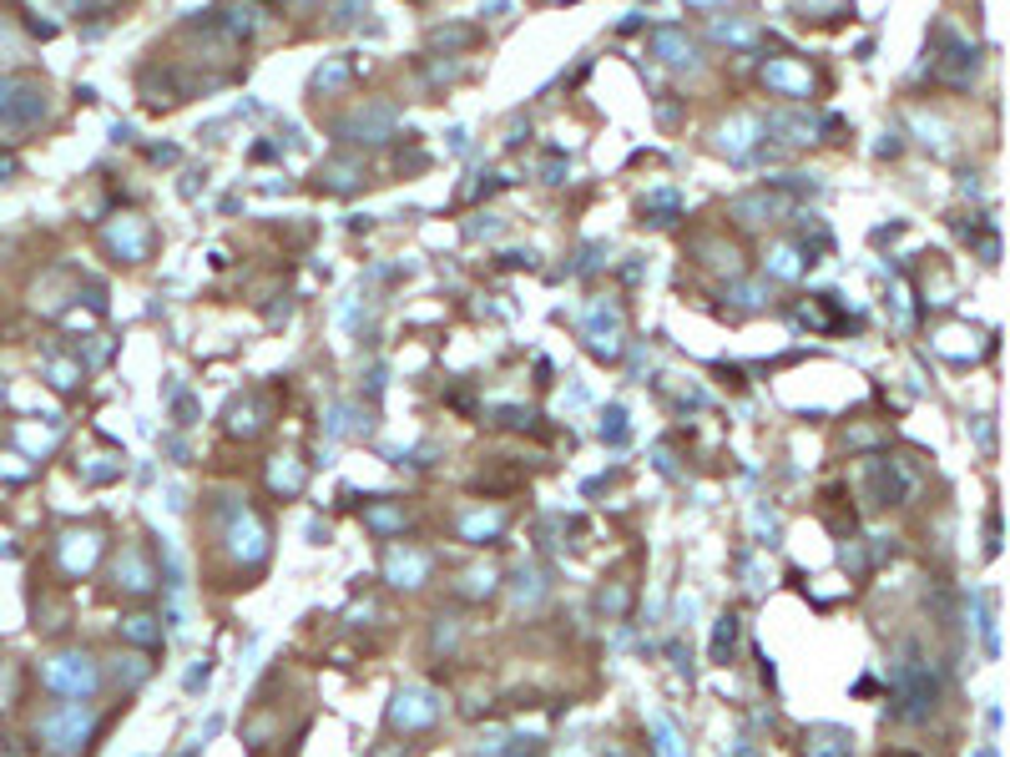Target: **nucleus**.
<instances>
[{"label":"nucleus","mask_w":1010,"mask_h":757,"mask_svg":"<svg viewBox=\"0 0 1010 757\" xmlns=\"http://www.w3.org/2000/svg\"><path fill=\"white\" fill-rule=\"evenodd\" d=\"M208 510H212V531H218L223 550L233 556V566L258 571V566L268 561V540H274L268 521H263L253 505H243V496H212Z\"/></svg>","instance_id":"nucleus-1"},{"label":"nucleus","mask_w":1010,"mask_h":757,"mask_svg":"<svg viewBox=\"0 0 1010 757\" xmlns=\"http://www.w3.org/2000/svg\"><path fill=\"white\" fill-rule=\"evenodd\" d=\"M940 707V672L925 662L915 641L899 647V662H894V702H890V718L899 722H925Z\"/></svg>","instance_id":"nucleus-2"},{"label":"nucleus","mask_w":1010,"mask_h":757,"mask_svg":"<svg viewBox=\"0 0 1010 757\" xmlns=\"http://www.w3.org/2000/svg\"><path fill=\"white\" fill-rule=\"evenodd\" d=\"M51 117V92H46V81L36 77H0V147H15L26 142L31 131L46 127Z\"/></svg>","instance_id":"nucleus-3"},{"label":"nucleus","mask_w":1010,"mask_h":757,"mask_svg":"<svg viewBox=\"0 0 1010 757\" xmlns=\"http://www.w3.org/2000/svg\"><path fill=\"white\" fill-rule=\"evenodd\" d=\"M36 737L46 743V753L56 757H86L96 737V712L92 702H56L46 718L36 722Z\"/></svg>","instance_id":"nucleus-4"},{"label":"nucleus","mask_w":1010,"mask_h":757,"mask_svg":"<svg viewBox=\"0 0 1010 757\" xmlns=\"http://www.w3.org/2000/svg\"><path fill=\"white\" fill-rule=\"evenodd\" d=\"M40 682L56 697H66V702H92V692L102 687V672H96V662L86 652H56L51 662L40 666Z\"/></svg>","instance_id":"nucleus-5"},{"label":"nucleus","mask_w":1010,"mask_h":757,"mask_svg":"<svg viewBox=\"0 0 1010 757\" xmlns=\"http://www.w3.org/2000/svg\"><path fill=\"white\" fill-rule=\"evenodd\" d=\"M106 253L117 263H147L152 258V228H147V218H137V212H121V218L106 222L102 233Z\"/></svg>","instance_id":"nucleus-6"},{"label":"nucleus","mask_w":1010,"mask_h":757,"mask_svg":"<svg viewBox=\"0 0 1010 757\" xmlns=\"http://www.w3.org/2000/svg\"><path fill=\"white\" fill-rule=\"evenodd\" d=\"M864 490L874 505H899V500L915 490V475H909L894 455H869L864 459Z\"/></svg>","instance_id":"nucleus-7"},{"label":"nucleus","mask_w":1010,"mask_h":757,"mask_svg":"<svg viewBox=\"0 0 1010 757\" xmlns=\"http://www.w3.org/2000/svg\"><path fill=\"white\" fill-rule=\"evenodd\" d=\"M440 697L430 692V687H405V692H394V702H390V727H399V732H425V727H434L440 722Z\"/></svg>","instance_id":"nucleus-8"},{"label":"nucleus","mask_w":1010,"mask_h":757,"mask_svg":"<svg viewBox=\"0 0 1010 757\" xmlns=\"http://www.w3.org/2000/svg\"><path fill=\"white\" fill-rule=\"evenodd\" d=\"M581 339L596 359H622V308L612 303H591L581 318Z\"/></svg>","instance_id":"nucleus-9"},{"label":"nucleus","mask_w":1010,"mask_h":757,"mask_svg":"<svg viewBox=\"0 0 1010 757\" xmlns=\"http://www.w3.org/2000/svg\"><path fill=\"white\" fill-rule=\"evenodd\" d=\"M394 127H399V106L369 102L349 121H339V137H349V142H384V137H394Z\"/></svg>","instance_id":"nucleus-10"},{"label":"nucleus","mask_w":1010,"mask_h":757,"mask_svg":"<svg viewBox=\"0 0 1010 757\" xmlns=\"http://www.w3.org/2000/svg\"><path fill=\"white\" fill-rule=\"evenodd\" d=\"M763 86L788 102H803V96H814V71L793 56H774V61H763Z\"/></svg>","instance_id":"nucleus-11"},{"label":"nucleus","mask_w":1010,"mask_h":757,"mask_svg":"<svg viewBox=\"0 0 1010 757\" xmlns=\"http://www.w3.org/2000/svg\"><path fill=\"white\" fill-rule=\"evenodd\" d=\"M758 137H763V117L758 112H733V117L722 121L718 127V137H712V147H718V152H728V158H748L753 147H758Z\"/></svg>","instance_id":"nucleus-12"},{"label":"nucleus","mask_w":1010,"mask_h":757,"mask_svg":"<svg viewBox=\"0 0 1010 757\" xmlns=\"http://www.w3.org/2000/svg\"><path fill=\"white\" fill-rule=\"evenodd\" d=\"M96 556H102V531H66L56 540V561L66 575H92Z\"/></svg>","instance_id":"nucleus-13"},{"label":"nucleus","mask_w":1010,"mask_h":757,"mask_svg":"<svg viewBox=\"0 0 1010 757\" xmlns=\"http://www.w3.org/2000/svg\"><path fill=\"white\" fill-rule=\"evenodd\" d=\"M647 51H652L662 66H693L697 61V46H693V36H687V26H657L652 40H647Z\"/></svg>","instance_id":"nucleus-14"},{"label":"nucleus","mask_w":1010,"mask_h":757,"mask_svg":"<svg viewBox=\"0 0 1010 757\" xmlns=\"http://www.w3.org/2000/svg\"><path fill=\"white\" fill-rule=\"evenodd\" d=\"M733 212L738 222H748V228H758V222H774V218H783L788 212V197H778L774 187H763V193H743V197H733Z\"/></svg>","instance_id":"nucleus-15"},{"label":"nucleus","mask_w":1010,"mask_h":757,"mask_svg":"<svg viewBox=\"0 0 1010 757\" xmlns=\"http://www.w3.org/2000/svg\"><path fill=\"white\" fill-rule=\"evenodd\" d=\"M945 40H950V51H945V56H934V77L950 81V86H971V77H975V66H980V56H975V46H965L960 36H945Z\"/></svg>","instance_id":"nucleus-16"},{"label":"nucleus","mask_w":1010,"mask_h":757,"mask_svg":"<svg viewBox=\"0 0 1010 757\" xmlns=\"http://www.w3.org/2000/svg\"><path fill=\"white\" fill-rule=\"evenodd\" d=\"M152 586H158V571L147 566L142 550L127 546L121 550V561H117V591H127V596H147Z\"/></svg>","instance_id":"nucleus-17"},{"label":"nucleus","mask_w":1010,"mask_h":757,"mask_svg":"<svg viewBox=\"0 0 1010 757\" xmlns=\"http://www.w3.org/2000/svg\"><path fill=\"white\" fill-rule=\"evenodd\" d=\"M384 571H390L394 586H409V591H415V586H425V575H430V556L394 546V550H390V561H384Z\"/></svg>","instance_id":"nucleus-18"},{"label":"nucleus","mask_w":1010,"mask_h":757,"mask_svg":"<svg viewBox=\"0 0 1010 757\" xmlns=\"http://www.w3.org/2000/svg\"><path fill=\"white\" fill-rule=\"evenodd\" d=\"M359 183H364V162L359 158H328L318 167V187L324 193H355Z\"/></svg>","instance_id":"nucleus-19"},{"label":"nucleus","mask_w":1010,"mask_h":757,"mask_svg":"<svg viewBox=\"0 0 1010 757\" xmlns=\"http://www.w3.org/2000/svg\"><path fill=\"white\" fill-rule=\"evenodd\" d=\"M854 753V737L844 727H809L803 732V757H849Z\"/></svg>","instance_id":"nucleus-20"},{"label":"nucleus","mask_w":1010,"mask_h":757,"mask_svg":"<svg viewBox=\"0 0 1010 757\" xmlns=\"http://www.w3.org/2000/svg\"><path fill=\"white\" fill-rule=\"evenodd\" d=\"M768 131H783L788 147H803V142H814L819 121L814 117H799V112H774V117L763 121V137H768Z\"/></svg>","instance_id":"nucleus-21"},{"label":"nucleus","mask_w":1010,"mask_h":757,"mask_svg":"<svg viewBox=\"0 0 1010 757\" xmlns=\"http://www.w3.org/2000/svg\"><path fill=\"white\" fill-rule=\"evenodd\" d=\"M683 218V197L672 193V187H652L642 197V222H657V228H667V222Z\"/></svg>","instance_id":"nucleus-22"},{"label":"nucleus","mask_w":1010,"mask_h":757,"mask_svg":"<svg viewBox=\"0 0 1010 757\" xmlns=\"http://www.w3.org/2000/svg\"><path fill=\"white\" fill-rule=\"evenodd\" d=\"M349 77H355V66H349V61H324L314 71V81H309V92H314V96H334V92H344V86H349Z\"/></svg>","instance_id":"nucleus-23"},{"label":"nucleus","mask_w":1010,"mask_h":757,"mask_svg":"<svg viewBox=\"0 0 1010 757\" xmlns=\"http://www.w3.org/2000/svg\"><path fill=\"white\" fill-rule=\"evenodd\" d=\"M768 273L774 278H803L809 273V258H803L793 243H778V248L768 253Z\"/></svg>","instance_id":"nucleus-24"},{"label":"nucleus","mask_w":1010,"mask_h":757,"mask_svg":"<svg viewBox=\"0 0 1010 757\" xmlns=\"http://www.w3.org/2000/svg\"><path fill=\"white\" fill-rule=\"evenodd\" d=\"M121 637L137 641V647H162V627H158V616H147V612L127 616V621H121Z\"/></svg>","instance_id":"nucleus-25"},{"label":"nucleus","mask_w":1010,"mask_h":757,"mask_svg":"<svg viewBox=\"0 0 1010 757\" xmlns=\"http://www.w3.org/2000/svg\"><path fill=\"white\" fill-rule=\"evenodd\" d=\"M500 525H506V515H500V510H490V515H486V510H475V515H465V521H460V536L480 546L486 536H496Z\"/></svg>","instance_id":"nucleus-26"},{"label":"nucleus","mask_w":1010,"mask_h":757,"mask_svg":"<svg viewBox=\"0 0 1010 757\" xmlns=\"http://www.w3.org/2000/svg\"><path fill=\"white\" fill-rule=\"evenodd\" d=\"M480 40V31L475 26H434L430 31V46H445V51H465V46H475Z\"/></svg>","instance_id":"nucleus-27"},{"label":"nucleus","mask_w":1010,"mask_h":757,"mask_svg":"<svg viewBox=\"0 0 1010 757\" xmlns=\"http://www.w3.org/2000/svg\"><path fill=\"white\" fill-rule=\"evenodd\" d=\"M712 40H722V46H738V51H743V46H753V40H758V31H753L748 21H712Z\"/></svg>","instance_id":"nucleus-28"},{"label":"nucleus","mask_w":1010,"mask_h":757,"mask_svg":"<svg viewBox=\"0 0 1010 757\" xmlns=\"http://www.w3.org/2000/svg\"><path fill=\"white\" fill-rule=\"evenodd\" d=\"M738 641V616H718V631H712V662H728V652H733Z\"/></svg>","instance_id":"nucleus-29"},{"label":"nucleus","mask_w":1010,"mask_h":757,"mask_svg":"<svg viewBox=\"0 0 1010 757\" xmlns=\"http://www.w3.org/2000/svg\"><path fill=\"white\" fill-rule=\"evenodd\" d=\"M268 419H258V399H248V405H233V419H228V430L233 434H258Z\"/></svg>","instance_id":"nucleus-30"},{"label":"nucleus","mask_w":1010,"mask_h":757,"mask_svg":"<svg viewBox=\"0 0 1010 757\" xmlns=\"http://www.w3.org/2000/svg\"><path fill=\"white\" fill-rule=\"evenodd\" d=\"M364 521L380 531V536H390V531H399L405 525V510H394V505H369L364 510Z\"/></svg>","instance_id":"nucleus-31"},{"label":"nucleus","mask_w":1010,"mask_h":757,"mask_svg":"<svg viewBox=\"0 0 1010 757\" xmlns=\"http://www.w3.org/2000/svg\"><path fill=\"white\" fill-rule=\"evenodd\" d=\"M46 374H51V384H56V389H77L81 364H71V359H51V364H46Z\"/></svg>","instance_id":"nucleus-32"},{"label":"nucleus","mask_w":1010,"mask_h":757,"mask_svg":"<svg viewBox=\"0 0 1010 757\" xmlns=\"http://www.w3.org/2000/svg\"><path fill=\"white\" fill-rule=\"evenodd\" d=\"M571 177V162H566V152H546V162H541V183H566Z\"/></svg>","instance_id":"nucleus-33"},{"label":"nucleus","mask_w":1010,"mask_h":757,"mask_svg":"<svg viewBox=\"0 0 1010 757\" xmlns=\"http://www.w3.org/2000/svg\"><path fill=\"white\" fill-rule=\"evenodd\" d=\"M121 0H66V11L77 15V21H86V15H112Z\"/></svg>","instance_id":"nucleus-34"},{"label":"nucleus","mask_w":1010,"mask_h":757,"mask_svg":"<svg viewBox=\"0 0 1010 757\" xmlns=\"http://www.w3.org/2000/svg\"><path fill=\"white\" fill-rule=\"evenodd\" d=\"M602 440H612V444L627 440V409H622V405L606 409V419H602Z\"/></svg>","instance_id":"nucleus-35"},{"label":"nucleus","mask_w":1010,"mask_h":757,"mask_svg":"<svg viewBox=\"0 0 1010 757\" xmlns=\"http://www.w3.org/2000/svg\"><path fill=\"white\" fill-rule=\"evenodd\" d=\"M652 732H657V747H662V757H683V747H677V732H672L667 718H652Z\"/></svg>","instance_id":"nucleus-36"},{"label":"nucleus","mask_w":1010,"mask_h":757,"mask_svg":"<svg viewBox=\"0 0 1010 757\" xmlns=\"http://www.w3.org/2000/svg\"><path fill=\"white\" fill-rule=\"evenodd\" d=\"M359 11H364V0H339V11H334V26H355Z\"/></svg>","instance_id":"nucleus-37"},{"label":"nucleus","mask_w":1010,"mask_h":757,"mask_svg":"<svg viewBox=\"0 0 1010 757\" xmlns=\"http://www.w3.org/2000/svg\"><path fill=\"white\" fill-rule=\"evenodd\" d=\"M733 299H738V308H763V299H758V288H733Z\"/></svg>","instance_id":"nucleus-38"},{"label":"nucleus","mask_w":1010,"mask_h":757,"mask_svg":"<svg viewBox=\"0 0 1010 757\" xmlns=\"http://www.w3.org/2000/svg\"><path fill=\"white\" fill-rule=\"evenodd\" d=\"M536 263V253H506V268H531Z\"/></svg>","instance_id":"nucleus-39"},{"label":"nucleus","mask_w":1010,"mask_h":757,"mask_svg":"<svg viewBox=\"0 0 1010 757\" xmlns=\"http://www.w3.org/2000/svg\"><path fill=\"white\" fill-rule=\"evenodd\" d=\"M147 158H152V162H177V147H152Z\"/></svg>","instance_id":"nucleus-40"},{"label":"nucleus","mask_w":1010,"mask_h":757,"mask_svg":"<svg viewBox=\"0 0 1010 757\" xmlns=\"http://www.w3.org/2000/svg\"><path fill=\"white\" fill-rule=\"evenodd\" d=\"M177 424H193V399H177Z\"/></svg>","instance_id":"nucleus-41"},{"label":"nucleus","mask_w":1010,"mask_h":757,"mask_svg":"<svg viewBox=\"0 0 1010 757\" xmlns=\"http://www.w3.org/2000/svg\"><path fill=\"white\" fill-rule=\"evenodd\" d=\"M486 11L490 15H506V11H511V0H486ZM486 11H480V15H486Z\"/></svg>","instance_id":"nucleus-42"},{"label":"nucleus","mask_w":1010,"mask_h":757,"mask_svg":"<svg viewBox=\"0 0 1010 757\" xmlns=\"http://www.w3.org/2000/svg\"><path fill=\"white\" fill-rule=\"evenodd\" d=\"M5 177H15V158H5V152H0V183H5Z\"/></svg>","instance_id":"nucleus-43"},{"label":"nucleus","mask_w":1010,"mask_h":757,"mask_svg":"<svg viewBox=\"0 0 1010 757\" xmlns=\"http://www.w3.org/2000/svg\"><path fill=\"white\" fill-rule=\"evenodd\" d=\"M374 757H409V753H405V747H380Z\"/></svg>","instance_id":"nucleus-44"},{"label":"nucleus","mask_w":1010,"mask_h":757,"mask_svg":"<svg viewBox=\"0 0 1010 757\" xmlns=\"http://www.w3.org/2000/svg\"><path fill=\"white\" fill-rule=\"evenodd\" d=\"M687 5H712V0H687Z\"/></svg>","instance_id":"nucleus-45"}]
</instances>
